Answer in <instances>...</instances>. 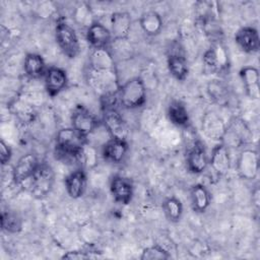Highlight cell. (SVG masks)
<instances>
[{
	"mask_svg": "<svg viewBox=\"0 0 260 260\" xmlns=\"http://www.w3.org/2000/svg\"><path fill=\"white\" fill-rule=\"evenodd\" d=\"M86 138L73 127L62 128L56 134L55 154L65 164L78 162L83 154Z\"/></svg>",
	"mask_w": 260,
	"mask_h": 260,
	"instance_id": "cell-1",
	"label": "cell"
},
{
	"mask_svg": "<svg viewBox=\"0 0 260 260\" xmlns=\"http://www.w3.org/2000/svg\"><path fill=\"white\" fill-rule=\"evenodd\" d=\"M119 104L129 110L138 109L144 106L146 102V87L144 81L140 77L128 79L118 90Z\"/></svg>",
	"mask_w": 260,
	"mask_h": 260,
	"instance_id": "cell-2",
	"label": "cell"
},
{
	"mask_svg": "<svg viewBox=\"0 0 260 260\" xmlns=\"http://www.w3.org/2000/svg\"><path fill=\"white\" fill-rule=\"evenodd\" d=\"M55 39L62 53L70 59L75 58L80 52V43L75 29L65 20L57 21Z\"/></svg>",
	"mask_w": 260,
	"mask_h": 260,
	"instance_id": "cell-3",
	"label": "cell"
},
{
	"mask_svg": "<svg viewBox=\"0 0 260 260\" xmlns=\"http://www.w3.org/2000/svg\"><path fill=\"white\" fill-rule=\"evenodd\" d=\"M102 121L111 138L127 140L128 127L117 104L102 105Z\"/></svg>",
	"mask_w": 260,
	"mask_h": 260,
	"instance_id": "cell-4",
	"label": "cell"
},
{
	"mask_svg": "<svg viewBox=\"0 0 260 260\" xmlns=\"http://www.w3.org/2000/svg\"><path fill=\"white\" fill-rule=\"evenodd\" d=\"M55 182V174L52 167L46 162H41L32 177L30 178V193L36 198H44L52 191Z\"/></svg>",
	"mask_w": 260,
	"mask_h": 260,
	"instance_id": "cell-5",
	"label": "cell"
},
{
	"mask_svg": "<svg viewBox=\"0 0 260 260\" xmlns=\"http://www.w3.org/2000/svg\"><path fill=\"white\" fill-rule=\"evenodd\" d=\"M236 169L240 178L248 181L256 179L259 172V157L257 151L251 148H244L237 158Z\"/></svg>",
	"mask_w": 260,
	"mask_h": 260,
	"instance_id": "cell-6",
	"label": "cell"
},
{
	"mask_svg": "<svg viewBox=\"0 0 260 260\" xmlns=\"http://www.w3.org/2000/svg\"><path fill=\"white\" fill-rule=\"evenodd\" d=\"M251 139V132L243 120L235 119L229 125H226L225 134L222 139L228 147H241L246 145Z\"/></svg>",
	"mask_w": 260,
	"mask_h": 260,
	"instance_id": "cell-7",
	"label": "cell"
},
{
	"mask_svg": "<svg viewBox=\"0 0 260 260\" xmlns=\"http://www.w3.org/2000/svg\"><path fill=\"white\" fill-rule=\"evenodd\" d=\"M201 130L207 138L221 142L225 134L226 124L216 112L208 111L202 116Z\"/></svg>",
	"mask_w": 260,
	"mask_h": 260,
	"instance_id": "cell-8",
	"label": "cell"
},
{
	"mask_svg": "<svg viewBox=\"0 0 260 260\" xmlns=\"http://www.w3.org/2000/svg\"><path fill=\"white\" fill-rule=\"evenodd\" d=\"M99 126L96 117L83 106H77L71 115V127L87 137Z\"/></svg>",
	"mask_w": 260,
	"mask_h": 260,
	"instance_id": "cell-9",
	"label": "cell"
},
{
	"mask_svg": "<svg viewBox=\"0 0 260 260\" xmlns=\"http://www.w3.org/2000/svg\"><path fill=\"white\" fill-rule=\"evenodd\" d=\"M187 169L190 173L199 175L202 174L209 166V157L207 155L204 144L197 140L189 148L186 157Z\"/></svg>",
	"mask_w": 260,
	"mask_h": 260,
	"instance_id": "cell-10",
	"label": "cell"
},
{
	"mask_svg": "<svg viewBox=\"0 0 260 260\" xmlns=\"http://www.w3.org/2000/svg\"><path fill=\"white\" fill-rule=\"evenodd\" d=\"M110 192L117 203L127 205L131 202L133 198V183L127 177L115 175L112 177L110 181Z\"/></svg>",
	"mask_w": 260,
	"mask_h": 260,
	"instance_id": "cell-11",
	"label": "cell"
},
{
	"mask_svg": "<svg viewBox=\"0 0 260 260\" xmlns=\"http://www.w3.org/2000/svg\"><path fill=\"white\" fill-rule=\"evenodd\" d=\"M39 158L32 152H27L20 156L12 170V179L15 184L30 179L40 166Z\"/></svg>",
	"mask_w": 260,
	"mask_h": 260,
	"instance_id": "cell-12",
	"label": "cell"
},
{
	"mask_svg": "<svg viewBox=\"0 0 260 260\" xmlns=\"http://www.w3.org/2000/svg\"><path fill=\"white\" fill-rule=\"evenodd\" d=\"M86 41L93 49H107L113 41L111 30L101 22H91L85 32Z\"/></svg>",
	"mask_w": 260,
	"mask_h": 260,
	"instance_id": "cell-13",
	"label": "cell"
},
{
	"mask_svg": "<svg viewBox=\"0 0 260 260\" xmlns=\"http://www.w3.org/2000/svg\"><path fill=\"white\" fill-rule=\"evenodd\" d=\"M238 47L247 54H255L259 51L260 39L258 30L253 26H243L235 35Z\"/></svg>",
	"mask_w": 260,
	"mask_h": 260,
	"instance_id": "cell-14",
	"label": "cell"
},
{
	"mask_svg": "<svg viewBox=\"0 0 260 260\" xmlns=\"http://www.w3.org/2000/svg\"><path fill=\"white\" fill-rule=\"evenodd\" d=\"M209 165L212 171L218 176H224L229 173L232 160L229 151V147L222 143L218 142L211 151V155L209 157Z\"/></svg>",
	"mask_w": 260,
	"mask_h": 260,
	"instance_id": "cell-15",
	"label": "cell"
},
{
	"mask_svg": "<svg viewBox=\"0 0 260 260\" xmlns=\"http://www.w3.org/2000/svg\"><path fill=\"white\" fill-rule=\"evenodd\" d=\"M45 87L50 96L58 95L68 83L67 73L64 69L52 66L45 73Z\"/></svg>",
	"mask_w": 260,
	"mask_h": 260,
	"instance_id": "cell-16",
	"label": "cell"
},
{
	"mask_svg": "<svg viewBox=\"0 0 260 260\" xmlns=\"http://www.w3.org/2000/svg\"><path fill=\"white\" fill-rule=\"evenodd\" d=\"M132 26L131 15L126 11L115 12L111 16V26L109 27L113 41H124L130 34Z\"/></svg>",
	"mask_w": 260,
	"mask_h": 260,
	"instance_id": "cell-17",
	"label": "cell"
},
{
	"mask_svg": "<svg viewBox=\"0 0 260 260\" xmlns=\"http://www.w3.org/2000/svg\"><path fill=\"white\" fill-rule=\"evenodd\" d=\"M128 149L129 145L127 140L111 138L103 145L102 155L105 160L109 162L119 164L126 156Z\"/></svg>",
	"mask_w": 260,
	"mask_h": 260,
	"instance_id": "cell-18",
	"label": "cell"
},
{
	"mask_svg": "<svg viewBox=\"0 0 260 260\" xmlns=\"http://www.w3.org/2000/svg\"><path fill=\"white\" fill-rule=\"evenodd\" d=\"M240 78L245 87L246 94L251 100L259 99V71L254 66H244L239 72Z\"/></svg>",
	"mask_w": 260,
	"mask_h": 260,
	"instance_id": "cell-19",
	"label": "cell"
},
{
	"mask_svg": "<svg viewBox=\"0 0 260 260\" xmlns=\"http://www.w3.org/2000/svg\"><path fill=\"white\" fill-rule=\"evenodd\" d=\"M64 184L66 192L71 198H80L84 194L87 185V177L85 172L81 169L71 172L65 178Z\"/></svg>",
	"mask_w": 260,
	"mask_h": 260,
	"instance_id": "cell-20",
	"label": "cell"
},
{
	"mask_svg": "<svg viewBox=\"0 0 260 260\" xmlns=\"http://www.w3.org/2000/svg\"><path fill=\"white\" fill-rule=\"evenodd\" d=\"M203 63L211 71H220L228 65V55L219 45H213L203 54Z\"/></svg>",
	"mask_w": 260,
	"mask_h": 260,
	"instance_id": "cell-21",
	"label": "cell"
},
{
	"mask_svg": "<svg viewBox=\"0 0 260 260\" xmlns=\"http://www.w3.org/2000/svg\"><path fill=\"white\" fill-rule=\"evenodd\" d=\"M139 24L142 31L148 37H155L162 29V18L160 14L154 10L143 12L139 18Z\"/></svg>",
	"mask_w": 260,
	"mask_h": 260,
	"instance_id": "cell-22",
	"label": "cell"
},
{
	"mask_svg": "<svg viewBox=\"0 0 260 260\" xmlns=\"http://www.w3.org/2000/svg\"><path fill=\"white\" fill-rule=\"evenodd\" d=\"M167 66L171 75L179 80L184 81L189 74V67L186 58L180 52H173L168 56Z\"/></svg>",
	"mask_w": 260,
	"mask_h": 260,
	"instance_id": "cell-23",
	"label": "cell"
},
{
	"mask_svg": "<svg viewBox=\"0 0 260 260\" xmlns=\"http://www.w3.org/2000/svg\"><path fill=\"white\" fill-rule=\"evenodd\" d=\"M190 198L193 210L198 213L205 212L211 203V195L202 184H195L191 187Z\"/></svg>",
	"mask_w": 260,
	"mask_h": 260,
	"instance_id": "cell-24",
	"label": "cell"
},
{
	"mask_svg": "<svg viewBox=\"0 0 260 260\" xmlns=\"http://www.w3.org/2000/svg\"><path fill=\"white\" fill-rule=\"evenodd\" d=\"M167 115L172 124L177 127L187 128L190 124V116L186 106L178 100H173L167 110Z\"/></svg>",
	"mask_w": 260,
	"mask_h": 260,
	"instance_id": "cell-25",
	"label": "cell"
},
{
	"mask_svg": "<svg viewBox=\"0 0 260 260\" xmlns=\"http://www.w3.org/2000/svg\"><path fill=\"white\" fill-rule=\"evenodd\" d=\"M23 70L25 74L32 79L45 76L47 71L44 58L37 53H28L23 60Z\"/></svg>",
	"mask_w": 260,
	"mask_h": 260,
	"instance_id": "cell-26",
	"label": "cell"
},
{
	"mask_svg": "<svg viewBox=\"0 0 260 260\" xmlns=\"http://www.w3.org/2000/svg\"><path fill=\"white\" fill-rule=\"evenodd\" d=\"M162 210L165 215L171 222H179L183 215V204L182 201L177 197H168L162 202Z\"/></svg>",
	"mask_w": 260,
	"mask_h": 260,
	"instance_id": "cell-27",
	"label": "cell"
},
{
	"mask_svg": "<svg viewBox=\"0 0 260 260\" xmlns=\"http://www.w3.org/2000/svg\"><path fill=\"white\" fill-rule=\"evenodd\" d=\"M207 92L216 104L225 106L230 100L228 86L220 80H211L207 85Z\"/></svg>",
	"mask_w": 260,
	"mask_h": 260,
	"instance_id": "cell-28",
	"label": "cell"
},
{
	"mask_svg": "<svg viewBox=\"0 0 260 260\" xmlns=\"http://www.w3.org/2000/svg\"><path fill=\"white\" fill-rule=\"evenodd\" d=\"M1 228L6 233L17 234L22 230V219L15 212L3 211L1 213Z\"/></svg>",
	"mask_w": 260,
	"mask_h": 260,
	"instance_id": "cell-29",
	"label": "cell"
},
{
	"mask_svg": "<svg viewBox=\"0 0 260 260\" xmlns=\"http://www.w3.org/2000/svg\"><path fill=\"white\" fill-rule=\"evenodd\" d=\"M172 257L171 253L160 245H152L142 250L141 260H167Z\"/></svg>",
	"mask_w": 260,
	"mask_h": 260,
	"instance_id": "cell-30",
	"label": "cell"
},
{
	"mask_svg": "<svg viewBox=\"0 0 260 260\" xmlns=\"http://www.w3.org/2000/svg\"><path fill=\"white\" fill-rule=\"evenodd\" d=\"M96 257H98V255H93V252L76 250V251L66 252L61 258L69 259V260H84V259H91V258H96Z\"/></svg>",
	"mask_w": 260,
	"mask_h": 260,
	"instance_id": "cell-31",
	"label": "cell"
},
{
	"mask_svg": "<svg viewBox=\"0 0 260 260\" xmlns=\"http://www.w3.org/2000/svg\"><path fill=\"white\" fill-rule=\"evenodd\" d=\"M12 157V150L10 146L3 140L1 139L0 141V161L2 166H5L10 161Z\"/></svg>",
	"mask_w": 260,
	"mask_h": 260,
	"instance_id": "cell-32",
	"label": "cell"
},
{
	"mask_svg": "<svg viewBox=\"0 0 260 260\" xmlns=\"http://www.w3.org/2000/svg\"><path fill=\"white\" fill-rule=\"evenodd\" d=\"M252 201L254 202V204L256 205V207H258L259 205V189L256 188L253 192V195H252Z\"/></svg>",
	"mask_w": 260,
	"mask_h": 260,
	"instance_id": "cell-33",
	"label": "cell"
}]
</instances>
